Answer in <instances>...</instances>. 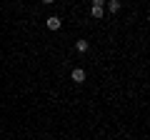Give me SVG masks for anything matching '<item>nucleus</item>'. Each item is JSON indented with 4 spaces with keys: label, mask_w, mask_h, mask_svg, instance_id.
<instances>
[{
    "label": "nucleus",
    "mask_w": 150,
    "mask_h": 140,
    "mask_svg": "<svg viewBox=\"0 0 150 140\" xmlns=\"http://www.w3.org/2000/svg\"><path fill=\"white\" fill-rule=\"evenodd\" d=\"M45 25H48V30H60V28H63V20H60L58 15H48L45 18Z\"/></svg>",
    "instance_id": "1"
},
{
    "label": "nucleus",
    "mask_w": 150,
    "mask_h": 140,
    "mask_svg": "<svg viewBox=\"0 0 150 140\" xmlns=\"http://www.w3.org/2000/svg\"><path fill=\"white\" fill-rule=\"evenodd\" d=\"M70 78H73V83H75V85H80V83H85V70H83V68H73Z\"/></svg>",
    "instance_id": "2"
},
{
    "label": "nucleus",
    "mask_w": 150,
    "mask_h": 140,
    "mask_svg": "<svg viewBox=\"0 0 150 140\" xmlns=\"http://www.w3.org/2000/svg\"><path fill=\"white\" fill-rule=\"evenodd\" d=\"M90 15L95 18V20H103V15H105V5H95V3H93V5H90Z\"/></svg>",
    "instance_id": "3"
},
{
    "label": "nucleus",
    "mask_w": 150,
    "mask_h": 140,
    "mask_svg": "<svg viewBox=\"0 0 150 140\" xmlns=\"http://www.w3.org/2000/svg\"><path fill=\"white\" fill-rule=\"evenodd\" d=\"M105 5H108V10L115 15V13H120V8H123V3L120 0H105Z\"/></svg>",
    "instance_id": "4"
},
{
    "label": "nucleus",
    "mask_w": 150,
    "mask_h": 140,
    "mask_svg": "<svg viewBox=\"0 0 150 140\" xmlns=\"http://www.w3.org/2000/svg\"><path fill=\"white\" fill-rule=\"evenodd\" d=\"M75 50L80 55H85L88 50H90V43H88V40H75Z\"/></svg>",
    "instance_id": "5"
},
{
    "label": "nucleus",
    "mask_w": 150,
    "mask_h": 140,
    "mask_svg": "<svg viewBox=\"0 0 150 140\" xmlns=\"http://www.w3.org/2000/svg\"><path fill=\"white\" fill-rule=\"evenodd\" d=\"M93 3H95V5H105V0H93Z\"/></svg>",
    "instance_id": "6"
},
{
    "label": "nucleus",
    "mask_w": 150,
    "mask_h": 140,
    "mask_svg": "<svg viewBox=\"0 0 150 140\" xmlns=\"http://www.w3.org/2000/svg\"><path fill=\"white\" fill-rule=\"evenodd\" d=\"M43 3H45V5H53V3H55V0H43Z\"/></svg>",
    "instance_id": "7"
}]
</instances>
